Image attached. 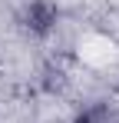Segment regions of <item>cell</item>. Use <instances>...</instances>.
<instances>
[{
    "label": "cell",
    "mask_w": 119,
    "mask_h": 123,
    "mask_svg": "<svg viewBox=\"0 0 119 123\" xmlns=\"http://www.w3.org/2000/svg\"><path fill=\"white\" fill-rule=\"evenodd\" d=\"M23 20L30 27V33H37V37H46L60 20V10L50 3V0H33L30 7H27V13H23Z\"/></svg>",
    "instance_id": "cell-1"
},
{
    "label": "cell",
    "mask_w": 119,
    "mask_h": 123,
    "mask_svg": "<svg viewBox=\"0 0 119 123\" xmlns=\"http://www.w3.org/2000/svg\"><path fill=\"white\" fill-rule=\"evenodd\" d=\"M113 120L116 117L109 113L106 103H89V106L79 110V117H76V123H113Z\"/></svg>",
    "instance_id": "cell-2"
},
{
    "label": "cell",
    "mask_w": 119,
    "mask_h": 123,
    "mask_svg": "<svg viewBox=\"0 0 119 123\" xmlns=\"http://www.w3.org/2000/svg\"><path fill=\"white\" fill-rule=\"evenodd\" d=\"M113 123H119V120H113Z\"/></svg>",
    "instance_id": "cell-3"
}]
</instances>
